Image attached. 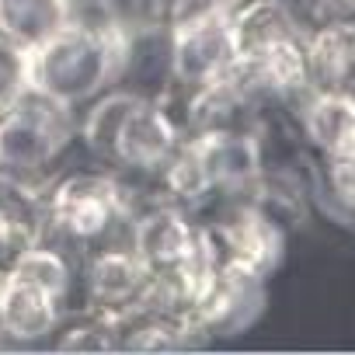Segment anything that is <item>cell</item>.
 <instances>
[{"label": "cell", "instance_id": "1", "mask_svg": "<svg viewBox=\"0 0 355 355\" xmlns=\"http://www.w3.org/2000/svg\"><path fill=\"white\" fill-rule=\"evenodd\" d=\"M125 35L63 25L42 46L25 53V84L67 108H84L119 84Z\"/></svg>", "mask_w": 355, "mask_h": 355}, {"label": "cell", "instance_id": "2", "mask_svg": "<svg viewBox=\"0 0 355 355\" xmlns=\"http://www.w3.org/2000/svg\"><path fill=\"white\" fill-rule=\"evenodd\" d=\"M80 112L21 84L0 101V174L49 185L77 143Z\"/></svg>", "mask_w": 355, "mask_h": 355}, {"label": "cell", "instance_id": "3", "mask_svg": "<svg viewBox=\"0 0 355 355\" xmlns=\"http://www.w3.org/2000/svg\"><path fill=\"white\" fill-rule=\"evenodd\" d=\"M46 209L53 230L63 237L94 248L105 241H129L132 220L122 213L119 178L112 167H67L56 171L46 185Z\"/></svg>", "mask_w": 355, "mask_h": 355}, {"label": "cell", "instance_id": "4", "mask_svg": "<svg viewBox=\"0 0 355 355\" xmlns=\"http://www.w3.org/2000/svg\"><path fill=\"white\" fill-rule=\"evenodd\" d=\"M265 306H268V275L244 261L227 258L223 268L216 272L213 286L192 306L189 320L196 324L202 341H209V338H227V334L248 331L265 313Z\"/></svg>", "mask_w": 355, "mask_h": 355}, {"label": "cell", "instance_id": "5", "mask_svg": "<svg viewBox=\"0 0 355 355\" xmlns=\"http://www.w3.org/2000/svg\"><path fill=\"white\" fill-rule=\"evenodd\" d=\"M150 268L143 265V258L132 251L129 241H105L87 248L84 261H80V296L84 306L119 317L129 306H136V300L143 296L146 282H150Z\"/></svg>", "mask_w": 355, "mask_h": 355}, {"label": "cell", "instance_id": "6", "mask_svg": "<svg viewBox=\"0 0 355 355\" xmlns=\"http://www.w3.org/2000/svg\"><path fill=\"white\" fill-rule=\"evenodd\" d=\"M237 70V49L227 18L189 28H171V80L206 87Z\"/></svg>", "mask_w": 355, "mask_h": 355}, {"label": "cell", "instance_id": "7", "mask_svg": "<svg viewBox=\"0 0 355 355\" xmlns=\"http://www.w3.org/2000/svg\"><path fill=\"white\" fill-rule=\"evenodd\" d=\"M293 125L317 160L355 150V91L313 87L293 112Z\"/></svg>", "mask_w": 355, "mask_h": 355}, {"label": "cell", "instance_id": "8", "mask_svg": "<svg viewBox=\"0 0 355 355\" xmlns=\"http://www.w3.org/2000/svg\"><path fill=\"white\" fill-rule=\"evenodd\" d=\"M63 317L67 310L39 286L11 272L0 275V345H42L60 331Z\"/></svg>", "mask_w": 355, "mask_h": 355}, {"label": "cell", "instance_id": "9", "mask_svg": "<svg viewBox=\"0 0 355 355\" xmlns=\"http://www.w3.org/2000/svg\"><path fill=\"white\" fill-rule=\"evenodd\" d=\"M196 237H199V220L174 202L150 206L129 227V244L150 272H174L192 251Z\"/></svg>", "mask_w": 355, "mask_h": 355}, {"label": "cell", "instance_id": "10", "mask_svg": "<svg viewBox=\"0 0 355 355\" xmlns=\"http://www.w3.org/2000/svg\"><path fill=\"white\" fill-rule=\"evenodd\" d=\"M209 174L213 196H251L261 182L258 132H202L189 136Z\"/></svg>", "mask_w": 355, "mask_h": 355}, {"label": "cell", "instance_id": "11", "mask_svg": "<svg viewBox=\"0 0 355 355\" xmlns=\"http://www.w3.org/2000/svg\"><path fill=\"white\" fill-rule=\"evenodd\" d=\"M182 132L164 115L157 98H139L119 132L112 171H136V174H157L164 160L178 150Z\"/></svg>", "mask_w": 355, "mask_h": 355}, {"label": "cell", "instance_id": "12", "mask_svg": "<svg viewBox=\"0 0 355 355\" xmlns=\"http://www.w3.org/2000/svg\"><path fill=\"white\" fill-rule=\"evenodd\" d=\"M32 286H39L42 293H49L67 313H73V300H80L84 310V296H80V261L46 241H32L21 244L11 258V265L4 268Z\"/></svg>", "mask_w": 355, "mask_h": 355}, {"label": "cell", "instance_id": "13", "mask_svg": "<svg viewBox=\"0 0 355 355\" xmlns=\"http://www.w3.org/2000/svg\"><path fill=\"white\" fill-rule=\"evenodd\" d=\"M230 35H234V49H237V63L261 56L268 46L286 42L303 35L293 8L286 0H241L227 18Z\"/></svg>", "mask_w": 355, "mask_h": 355}, {"label": "cell", "instance_id": "14", "mask_svg": "<svg viewBox=\"0 0 355 355\" xmlns=\"http://www.w3.org/2000/svg\"><path fill=\"white\" fill-rule=\"evenodd\" d=\"M303 49L313 87L355 84V21H331L303 32Z\"/></svg>", "mask_w": 355, "mask_h": 355}, {"label": "cell", "instance_id": "15", "mask_svg": "<svg viewBox=\"0 0 355 355\" xmlns=\"http://www.w3.org/2000/svg\"><path fill=\"white\" fill-rule=\"evenodd\" d=\"M143 94L129 91V87H108L105 94H98L91 105L80 108V125H77V143L87 150L91 160L112 167L115 160V146H119V132L132 112V105Z\"/></svg>", "mask_w": 355, "mask_h": 355}, {"label": "cell", "instance_id": "16", "mask_svg": "<svg viewBox=\"0 0 355 355\" xmlns=\"http://www.w3.org/2000/svg\"><path fill=\"white\" fill-rule=\"evenodd\" d=\"M70 25V0H0V35L25 53Z\"/></svg>", "mask_w": 355, "mask_h": 355}, {"label": "cell", "instance_id": "17", "mask_svg": "<svg viewBox=\"0 0 355 355\" xmlns=\"http://www.w3.org/2000/svg\"><path fill=\"white\" fill-rule=\"evenodd\" d=\"M0 220H4V227H8L21 244L39 241V234H42L46 223H49L46 185L18 182V178L0 174Z\"/></svg>", "mask_w": 355, "mask_h": 355}, {"label": "cell", "instance_id": "18", "mask_svg": "<svg viewBox=\"0 0 355 355\" xmlns=\"http://www.w3.org/2000/svg\"><path fill=\"white\" fill-rule=\"evenodd\" d=\"M313 192H320L341 216L355 220V150L317 160Z\"/></svg>", "mask_w": 355, "mask_h": 355}, {"label": "cell", "instance_id": "19", "mask_svg": "<svg viewBox=\"0 0 355 355\" xmlns=\"http://www.w3.org/2000/svg\"><path fill=\"white\" fill-rule=\"evenodd\" d=\"M105 4H108L119 32L136 35V32H153V28L167 25L171 0H105Z\"/></svg>", "mask_w": 355, "mask_h": 355}, {"label": "cell", "instance_id": "20", "mask_svg": "<svg viewBox=\"0 0 355 355\" xmlns=\"http://www.w3.org/2000/svg\"><path fill=\"white\" fill-rule=\"evenodd\" d=\"M237 4H241V0H171V8H167V28H189V25L230 18V11Z\"/></svg>", "mask_w": 355, "mask_h": 355}, {"label": "cell", "instance_id": "21", "mask_svg": "<svg viewBox=\"0 0 355 355\" xmlns=\"http://www.w3.org/2000/svg\"><path fill=\"white\" fill-rule=\"evenodd\" d=\"M25 84V49L0 35V101Z\"/></svg>", "mask_w": 355, "mask_h": 355}, {"label": "cell", "instance_id": "22", "mask_svg": "<svg viewBox=\"0 0 355 355\" xmlns=\"http://www.w3.org/2000/svg\"><path fill=\"white\" fill-rule=\"evenodd\" d=\"M21 248V241L4 227V220H0V272H4L8 265H11V258H15V251Z\"/></svg>", "mask_w": 355, "mask_h": 355}, {"label": "cell", "instance_id": "23", "mask_svg": "<svg viewBox=\"0 0 355 355\" xmlns=\"http://www.w3.org/2000/svg\"><path fill=\"white\" fill-rule=\"evenodd\" d=\"M0 275H4V272H0Z\"/></svg>", "mask_w": 355, "mask_h": 355}]
</instances>
